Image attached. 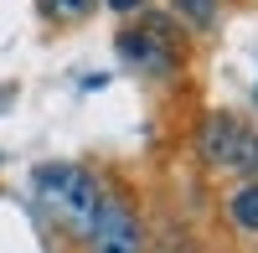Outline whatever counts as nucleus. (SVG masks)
<instances>
[{
	"instance_id": "2",
	"label": "nucleus",
	"mask_w": 258,
	"mask_h": 253,
	"mask_svg": "<svg viewBox=\"0 0 258 253\" xmlns=\"http://www.w3.org/2000/svg\"><path fill=\"white\" fill-rule=\"evenodd\" d=\"M83 248L88 253H145V227L135 217V207L124 197H103L88 233H83Z\"/></svg>"
},
{
	"instance_id": "5",
	"label": "nucleus",
	"mask_w": 258,
	"mask_h": 253,
	"mask_svg": "<svg viewBox=\"0 0 258 253\" xmlns=\"http://www.w3.org/2000/svg\"><path fill=\"white\" fill-rule=\"evenodd\" d=\"M227 222L238 227V233H248V238H258V176H248L238 192L227 197Z\"/></svg>"
},
{
	"instance_id": "4",
	"label": "nucleus",
	"mask_w": 258,
	"mask_h": 253,
	"mask_svg": "<svg viewBox=\"0 0 258 253\" xmlns=\"http://www.w3.org/2000/svg\"><path fill=\"white\" fill-rule=\"evenodd\" d=\"M119 52H124V62H135L140 73H170L176 68V47H170V36L160 26H129V31H119Z\"/></svg>"
},
{
	"instance_id": "7",
	"label": "nucleus",
	"mask_w": 258,
	"mask_h": 253,
	"mask_svg": "<svg viewBox=\"0 0 258 253\" xmlns=\"http://www.w3.org/2000/svg\"><path fill=\"white\" fill-rule=\"evenodd\" d=\"M41 11H47L52 21H83L93 11V0H41Z\"/></svg>"
},
{
	"instance_id": "3",
	"label": "nucleus",
	"mask_w": 258,
	"mask_h": 253,
	"mask_svg": "<svg viewBox=\"0 0 258 253\" xmlns=\"http://www.w3.org/2000/svg\"><path fill=\"white\" fill-rule=\"evenodd\" d=\"M202 150H207L212 165H232V171L258 176V135L238 130V119H227V114H212V119H207Z\"/></svg>"
},
{
	"instance_id": "8",
	"label": "nucleus",
	"mask_w": 258,
	"mask_h": 253,
	"mask_svg": "<svg viewBox=\"0 0 258 253\" xmlns=\"http://www.w3.org/2000/svg\"><path fill=\"white\" fill-rule=\"evenodd\" d=\"M114 11H140V0H109Z\"/></svg>"
},
{
	"instance_id": "6",
	"label": "nucleus",
	"mask_w": 258,
	"mask_h": 253,
	"mask_svg": "<svg viewBox=\"0 0 258 253\" xmlns=\"http://www.w3.org/2000/svg\"><path fill=\"white\" fill-rule=\"evenodd\" d=\"M170 6H176V16L186 21L191 31H212V26H217L222 0H170Z\"/></svg>"
},
{
	"instance_id": "1",
	"label": "nucleus",
	"mask_w": 258,
	"mask_h": 253,
	"mask_svg": "<svg viewBox=\"0 0 258 253\" xmlns=\"http://www.w3.org/2000/svg\"><path fill=\"white\" fill-rule=\"evenodd\" d=\"M31 186H36V202L47 207V217L62 227V233H73V238L88 233V222H93L98 202H103V186H98L93 171H83V165H62V160L57 165H36Z\"/></svg>"
}]
</instances>
